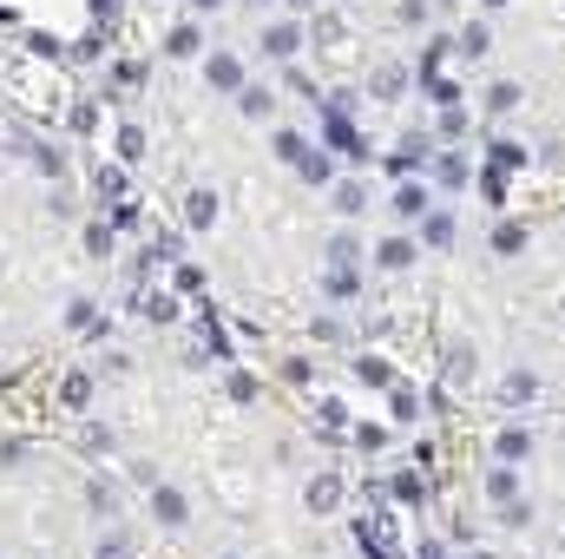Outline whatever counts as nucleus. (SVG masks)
<instances>
[{
  "instance_id": "f257e3e1",
  "label": "nucleus",
  "mask_w": 565,
  "mask_h": 559,
  "mask_svg": "<svg viewBox=\"0 0 565 559\" xmlns=\"http://www.w3.org/2000/svg\"><path fill=\"white\" fill-rule=\"evenodd\" d=\"M322 126H329V139L342 145V151H349V158H362V139H355V126H349V119H342V113H335V106H329V113H322Z\"/></svg>"
},
{
  "instance_id": "f03ea898",
  "label": "nucleus",
  "mask_w": 565,
  "mask_h": 559,
  "mask_svg": "<svg viewBox=\"0 0 565 559\" xmlns=\"http://www.w3.org/2000/svg\"><path fill=\"white\" fill-rule=\"evenodd\" d=\"M184 218H191V231H211V224H217V198H211V191H191V211H184Z\"/></svg>"
},
{
  "instance_id": "7ed1b4c3",
  "label": "nucleus",
  "mask_w": 565,
  "mask_h": 559,
  "mask_svg": "<svg viewBox=\"0 0 565 559\" xmlns=\"http://www.w3.org/2000/svg\"><path fill=\"white\" fill-rule=\"evenodd\" d=\"M151 507H158V520H164V527H178V520H184V494H178V487H158V494H151Z\"/></svg>"
},
{
  "instance_id": "20e7f679",
  "label": "nucleus",
  "mask_w": 565,
  "mask_h": 559,
  "mask_svg": "<svg viewBox=\"0 0 565 559\" xmlns=\"http://www.w3.org/2000/svg\"><path fill=\"white\" fill-rule=\"evenodd\" d=\"M335 500H342V481H335V474L309 481V507H316V514H322V507H335Z\"/></svg>"
},
{
  "instance_id": "39448f33",
  "label": "nucleus",
  "mask_w": 565,
  "mask_h": 559,
  "mask_svg": "<svg viewBox=\"0 0 565 559\" xmlns=\"http://www.w3.org/2000/svg\"><path fill=\"white\" fill-rule=\"evenodd\" d=\"M211 86H244V66H237L231 53H217V60H211Z\"/></svg>"
},
{
  "instance_id": "423d86ee",
  "label": "nucleus",
  "mask_w": 565,
  "mask_h": 559,
  "mask_svg": "<svg viewBox=\"0 0 565 559\" xmlns=\"http://www.w3.org/2000/svg\"><path fill=\"white\" fill-rule=\"evenodd\" d=\"M60 395H66V409H86V402H93V376H66Z\"/></svg>"
},
{
  "instance_id": "0eeeda50",
  "label": "nucleus",
  "mask_w": 565,
  "mask_h": 559,
  "mask_svg": "<svg viewBox=\"0 0 565 559\" xmlns=\"http://www.w3.org/2000/svg\"><path fill=\"white\" fill-rule=\"evenodd\" d=\"M264 46H270L277 60H289V53H296V27H270V40H264Z\"/></svg>"
},
{
  "instance_id": "6e6552de",
  "label": "nucleus",
  "mask_w": 565,
  "mask_h": 559,
  "mask_svg": "<svg viewBox=\"0 0 565 559\" xmlns=\"http://www.w3.org/2000/svg\"><path fill=\"white\" fill-rule=\"evenodd\" d=\"M487 106H493V113H513V106H520V86H493Z\"/></svg>"
},
{
  "instance_id": "1a4fd4ad",
  "label": "nucleus",
  "mask_w": 565,
  "mask_h": 559,
  "mask_svg": "<svg viewBox=\"0 0 565 559\" xmlns=\"http://www.w3.org/2000/svg\"><path fill=\"white\" fill-rule=\"evenodd\" d=\"M296 171H302V178H316V184H322V178H329V158H316V151H302V158H296Z\"/></svg>"
},
{
  "instance_id": "9d476101",
  "label": "nucleus",
  "mask_w": 565,
  "mask_h": 559,
  "mask_svg": "<svg viewBox=\"0 0 565 559\" xmlns=\"http://www.w3.org/2000/svg\"><path fill=\"white\" fill-rule=\"evenodd\" d=\"M171 53H178V60L198 53V27H178V33H171Z\"/></svg>"
},
{
  "instance_id": "9b49d317",
  "label": "nucleus",
  "mask_w": 565,
  "mask_h": 559,
  "mask_svg": "<svg viewBox=\"0 0 565 559\" xmlns=\"http://www.w3.org/2000/svg\"><path fill=\"white\" fill-rule=\"evenodd\" d=\"M244 113H250V119H264V113H270V93H264V86H250V93H244Z\"/></svg>"
},
{
  "instance_id": "f8f14e48",
  "label": "nucleus",
  "mask_w": 565,
  "mask_h": 559,
  "mask_svg": "<svg viewBox=\"0 0 565 559\" xmlns=\"http://www.w3.org/2000/svg\"><path fill=\"white\" fill-rule=\"evenodd\" d=\"M500 454H507V461H520V454H526V434H520V428H507V434H500Z\"/></svg>"
},
{
  "instance_id": "ddd939ff",
  "label": "nucleus",
  "mask_w": 565,
  "mask_h": 559,
  "mask_svg": "<svg viewBox=\"0 0 565 559\" xmlns=\"http://www.w3.org/2000/svg\"><path fill=\"white\" fill-rule=\"evenodd\" d=\"M119 151H126V158H139V151H145V133H139V126H119Z\"/></svg>"
},
{
  "instance_id": "4468645a",
  "label": "nucleus",
  "mask_w": 565,
  "mask_h": 559,
  "mask_svg": "<svg viewBox=\"0 0 565 559\" xmlns=\"http://www.w3.org/2000/svg\"><path fill=\"white\" fill-rule=\"evenodd\" d=\"M302 151H309V145L296 139V133H277V158H289V165H296V158H302Z\"/></svg>"
},
{
  "instance_id": "2eb2a0df",
  "label": "nucleus",
  "mask_w": 565,
  "mask_h": 559,
  "mask_svg": "<svg viewBox=\"0 0 565 559\" xmlns=\"http://www.w3.org/2000/svg\"><path fill=\"white\" fill-rule=\"evenodd\" d=\"M493 165H500V171H507V165H526V151H520V145H493Z\"/></svg>"
},
{
  "instance_id": "dca6fc26",
  "label": "nucleus",
  "mask_w": 565,
  "mask_h": 559,
  "mask_svg": "<svg viewBox=\"0 0 565 559\" xmlns=\"http://www.w3.org/2000/svg\"><path fill=\"white\" fill-rule=\"evenodd\" d=\"M86 251H99V257H106V251H113V231H106V224H93V231H86Z\"/></svg>"
},
{
  "instance_id": "f3484780",
  "label": "nucleus",
  "mask_w": 565,
  "mask_h": 559,
  "mask_svg": "<svg viewBox=\"0 0 565 559\" xmlns=\"http://www.w3.org/2000/svg\"><path fill=\"white\" fill-rule=\"evenodd\" d=\"M408 257H415V251H408V244H382V264H388V271H402V264H408Z\"/></svg>"
},
{
  "instance_id": "a211bd4d",
  "label": "nucleus",
  "mask_w": 565,
  "mask_h": 559,
  "mask_svg": "<svg viewBox=\"0 0 565 559\" xmlns=\"http://www.w3.org/2000/svg\"><path fill=\"white\" fill-rule=\"evenodd\" d=\"M395 204H402V211H408V218H422V211H427V198H422V191H415V184H408V191H402V198H395Z\"/></svg>"
},
{
  "instance_id": "6ab92c4d",
  "label": "nucleus",
  "mask_w": 565,
  "mask_h": 559,
  "mask_svg": "<svg viewBox=\"0 0 565 559\" xmlns=\"http://www.w3.org/2000/svg\"><path fill=\"white\" fill-rule=\"evenodd\" d=\"M198 7H217V0H198Z\"/></svg>"
},
{
  "instance_id": "aec40b11",
  "label": "nucleus",
  "mask_w": 565,
  "mask_h": 559,
  "mask_svg": "<svg viewBox=\"0 0 565 559\" xmlns=\"http://www.w3.org/2000/svg\"><path fill=\"white\" fill-rule=\"evenodd\" d=\"M296 7H309V0H296Z\"/></svg>"
},
{
  "instance_id": "412c9836",
  "label": "nucleus",
  "mask_w": 565,
  "mask_h": 559,
  "mask_svg": "<svg viewBox=\"0 0 565 559\" xmlns=\"http://www.w3.org/2000/svg\"><path fill=\"white\" fill-rule=\"evenodd\" d=\"M487 7H500V0H487Z\"/></svg>"
}]
</instances>
